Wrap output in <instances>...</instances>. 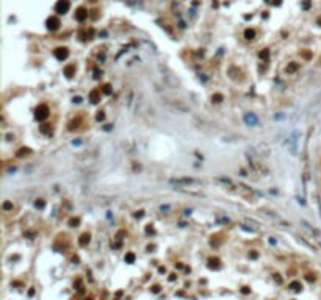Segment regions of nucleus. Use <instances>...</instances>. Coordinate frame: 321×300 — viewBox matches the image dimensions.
<instances>
[{"label": "nucleus", "instance_id": "13", "mask_svg": "<svg viewBox=\"0 0 321 300\" xmlns=\"http://www.w3.org/2000/svg\"><path fill=\"white\" fill-rule=\"evenodd\" d=\"M290 286H291V288H293V289H295V291H301V288H302V286H301V283H298V281H295V283H291Z\"/></svg>", "mask_w": 321, "mask_h": 300}, {"label": "nucleus", "instance_id": "6", "mask_svg": "<svg viewBox=\"0 0 321 300\" xmlns=\"http://www.w3.org/2000/svg\"><path fill=\"white\" fill-rule=\"evenodd\" d=\"M58 27H60V20H58V17L52 16L50 19L47 20V28H49V30H57Z\"/></svg>", "mask_w": 321, "mask_h": 300}, {"label": "nucleus", "instance_id": "7", "mask_svg": "<svg viewBox=\"0 0 321 300\" xmlns=\"http://www.w3.org/2000/svg\"><path fill=\"white\" fill-rule=\"evenodd\" d=\"M88 17V13H86V10L85 8H80L79 11L75 13V19L77 20H80V22H83V20H85Z\"/></svg>", "mask_w": 321, "mask_h": 300}, {"label": "nucleus", "instance_id": "10", "mask_svg": "<svg viewBox=\"0 0 321 300\" xmlns=\"http://www.w3.org/2000/svg\"><path fill=\"white\" fill-rule=\"evenodd\" d=\"M75 71V66L72 64V66H67L66 69H64V74L67 75V77H72V72Z\"/></svg>", "mask_w": 321, "mask_h": 300}, {"label": "nucleus", "instance_id": "1", "mask_svg": "<svg viewBox=\"0 0 321 300\" xmlns=\"http://www.w3.org/2000/svg\"><path fill=\"white\" fill-rule=\"evenodd\" d=\"M69 6H71L69 0H60V2L55 5V11H57L58 14H64V13H67Z\"/></svg>", "mask_w": 321, "mask_h": 300}, {"label": "nucleus", "instance_id": "19", "mask_svg": "<svg viewBox=\"0 0 321 300\" xmlns=\"http://www.w3.org/2000/svg\"><path fill=\"white\" fill-rule=\"evenodd\" d=\"M221 99H222L221 95H215V102H221Z\"/></svg>", "mask_w": 321, "mask_h": 300}, {"label": "nucleus", "instance_id": "12", "mask_svg": "<svg viewBox=\"0 0 321 300\" xmlns=\"http://www.w3.org/2000/svg\"><path fill=\"white\" fill-rule=\"evenodd\" d=\"M245 36H246V39H254V36H255V31H254V30H246Z\"/></svg>", "mask_w": 321, "mask_h": 300}, {"label": "nucleus", "instance_id": "3", "mask_svg": "<svg viewBox=\"0 0 321 300\" xmlns=\"http://www.w3.org/2000/svg\"><path fill=\"white\" fill-rule=\"evenodd\" d=\"M47 116H49L47 106H46V105H39V106L36 108V119H38V120H44Z\"/></svg>", "mask_w": 321, "mask_h": 300}, {"label": "nucleus", "instance_id": "20", "mask_svg": "<svg viewBox=\"0 0 321 300\" xmlns=\"http://www.w3.org/2000/svg\"><path fill=\"white\" fill-rule=\"evenodd\" d=\"M36 206H39V208H43V206H44V203H43V202H36Z\"/></svg>", "mask_w": 321, "mask_h": 300}, {"label": "nucleus", "instance_id": "11", "mask_svg": "<svg viewBox=\"0 0 321 300\" xmlns=\"http://www.w3.org/2000/svg\"><path fill=\"white\" fill-rule=\"evenodd\" d=\"M298 67H299L298 64H295V63H291L290 66H287V72H288V74H291V72H295V71H298Z\"/></svg>", "mask_w": 321, "mask_h": 300}, {"label": "nucleus", "instance_id": "5", "mask_svg": "<svg viewBox=\"0 0 321 300\" xmlns=\"http://www.w3.org/2000/svg\"><path fill=\"white\" fill-rule=\"evenodd\" d=\"M53 53H55V56H57V59H60V61L66 59V58H67V55H69L67 49H64V47H60V49H57Z\"/></svg>", "mask_w": 321, "mask_h": 300}, {"label": "nucleus", "instance_id": "8", "mask_svg": "<svg viewBox=\"0 0 321 300\" xmlns=\"http://www.w3.org/2000/svg\"><path fill=\"white\" fill-rule=\"evenodd\" d=\"M89 99H91L93 103H97V102L100 100V89H94L91 92V95H89Z\"/></svg>", "mask_w": 321, "mask_h": 300}, {"label": "nucleus", "instance_id": "21", "mask_svg": "<svg viewBox=\"0 0 321 300\" xmlns=\"http://www.w3.org/2000/svg\"><path fill=\"white\" fill-rule=\"evenodd\" d=\"M74 102H77V103H80V102H82V97H75V99H74Z\"/></svg>", "mask_w": 321, "mask_h": 300}, {"label": "nucleus", "instance_id": "15", "mask_svg": "<svg viewBox=\"0 0 321 300\" xmlns=\"http://www.w3.org/2000/svg\"><path fill=\"white\" fill-rule=\"evenodd\" d=\"M133 260H135V255L133 253H129L127 256H125V261H129V263H132Z\"/></svg>", "mask_w": 321, "mask_h": 300}, {"label": "nucleus", "instance_id": "17", "mask_svg": "<svg viewBox=\"0 0 321 300\" xmlns=\"http://www.w3.org/2000/svg\"><path fill=\"white\" fill-rule=\"evenodd\" d=\"M260 56H262V58H268V52H266V50L262 52V53H260Z\"/></svg>", "mask_w": 321, "mask_h": 300}, {"label": "nucleus", "instance_id": "18", "mask_svg": "<svg viewBox=\"0 0 321 300\" xmlns=\"http://www.w3.org/2000/svg\"><path fill=\"white\" fill-rule=\"evenodd\" d=\"M3 208H5V209H8V208H13V205H11V203H8V202H6L5 205H3Z\"/></svg>", "mask_w": 321, "mask_h": 300}, {"label": "nucleus", "instance_id": "2", "mask_svg": "<svg viewBox=\"0 0 321 300\" xmlns=\"http://www.w3.org/2000/svg\"><path fill=\"white\" fill-rule=\"evenodd\" d=\"M171 183H176V185H201L199 180H194V178H186V177H183V178H172Z\"/></svg>", "mask_w": 321, "mask_h": 300}, {"label": "nucleus", "instance_id": "14", "mask_svg": "<svg viewBox=\"0 0 321 300\" xmlns=\"http://www.w3.org/2000/svg\"><path fill=\"white\" fill-rule=\"evenodd\" d=\"M46 125H47V124L41 125V131H43V133H50V131H52V128H50V127H46Z\"/></svg>", "mask_w": 321, "mask_h": 300}, {"label": "nucleus", "instance_id": "4", "mask_svg": "<svg viewBox=\"0 0 321 300\" xmlns=\"http://www.w3.org/2000/svg\"><path fill=\"white\" fill-rule=\"evenodd\" d=\"M245 122H246L248 125L255 127V125H259V117H257L254 113H246L245 114Z\"/></svg>", "mask_w": 321, "mask_h": 300}, {"label": "nucleus", "instance_id": "9", "mask_svg": "<svg viewBox=\"0 0 321 300\" xmlns=\"http://www.w3.org/2000/svg\"><path fill=\"white\" fill-rule=\"evenodd\" d=\"M89 238H91V236H89L88 233H85V235H82V236H80V239H79V242H80V245H86V244L89 242Z\"/></svg>", "mask_w": 321, "mask_h": 300}, {"label": "nucleus", "instance_id": "16", "mask_svg": "<svg viewBox=\"0 0 321 300\" xmlns=\"http://www.w3.org/2000/svg\"><path fill=\"white\" fill-rule=\"evenodd\" d=\"M79 225V219H72L71 221V227H77Z\"/></svg>", "mask_w": 321, "mask_h": 300}]
</instances>
